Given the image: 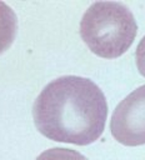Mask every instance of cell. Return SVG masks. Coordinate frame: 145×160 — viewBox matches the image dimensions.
Returning a JSON list of instances; mask_svg holds the SVG:
<instances>
[{
    "label": "cell",
    "instance_id": "obj_3",
    "mask_svg": "<svg viewBox=\"0 0 145 160\" xmlns=\"http://www.w3.org/2000/svg\"><path fill=\"white\" fill-rule=\"evenodd\" d=\"M110 130L114 139L125 146L145 144V85L135 89L116 105Z\"/></svg>",
    "mask_w": 145,
    "mask_h": 160
},
{
    "label": "cell",
    "instance_id": "obj_1",
    "mask_svg": "<svg viewBox=\"0 0 145 160\" xmlns=\"http://www.w3.org/2000/svg\"><path fill=\"white\" fill-rule=\"evenodd\" d=\"M32 119L45 138L85 146L99 140L104 132L106 98L92 80L64 75L41 90L32 105Z\"/></svg>",
    "mask_w": 145,
    "mask_h": 160
},
{
    "label": "cell",
    "instance_id": "obj_5",
    "mask_svg": "<svg viewBox=\"0 0 145 160\" xmlns=\"http://www.w3.org/2000/svg\"><path fill=\"white\" fill-rule=\"evenodd\" d=\"M35 160H89L81 152L66 148H51L42 151Z\"/></svg>",
    "mask_w": 145,
    "mask_h": 160
},
{
    "label": "cell",
    "instance_id": "obj_4",
    "mask_svg": "<svg viewBox=\"0 0 145 160\" xmlns=\"http://www.w3.org/2000/svg\"><path fill=\"white\" fill-rule=\"evenodd\" d=\"M18 18L14 10L4 1H0V55L6 51L15 40Z\"/></svg>",
    "mask_w": 145,
    "mask_h": 160
},
{
    "label": "cell",
    "instance_id": "obj_6",
    "mask_svg": "<svg viewBox=\"0 0 145 160\" xmlns=\"http://www.w3.org/2000/svg\"><path fill=\"white\" fill-rule=\"evenodd\" d=\"M135 62H136V68H138L140 75H142L145 78V36L139 41V44L136 46Z\"/></svg>",
    "mask_w": 145,
    "mask_h": 160
},
{
    "label": "cell",
    "instance_id": "obj_2",
    "mask_svg": "<svg viewBox=\"0 0 145 160\" xmlns=\"http://www.w3.org/2000/svg\"><path fill=\"white\" fill-rule=\"evenodd\" d=\"M138 24L131 10L119 1H95L80 21V36L91 52L116 59L132 45Z\"/></svg>",
    "mask_w": 145,
    "mask_h": 160
}]
</instances>
